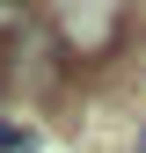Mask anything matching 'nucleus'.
Returning a JSON list of instances; mask_svg holds the SVG:
<instances>
[{"mask_svg":"<svg viewBox=\"0 0 146 153\" xmlns=\"http://www.w3.org/2000/svg\"><path fill=\"white\" fill-rule=\"evenodd\" d=\"M51 36H59L73 59H102L117 44V7H59L51 15Z\"/></svg>","mask_w":146,"mask_h":153,"instance_id":"1","label":"nucleus"},{"mask_svg":"<svg viewBox=\"0 0 146 153\" xmlns=\"http://www.w3.org/2000/svg\"><path fill=\"white\" fill-rule=\"evenodd\" d=\"M0 153H29V146H22V131H15V124H0Z\"/></svg>","mask_w":146,"mask_h":153,"instance_id":"2","label":"nucleus"}]
</instances>
